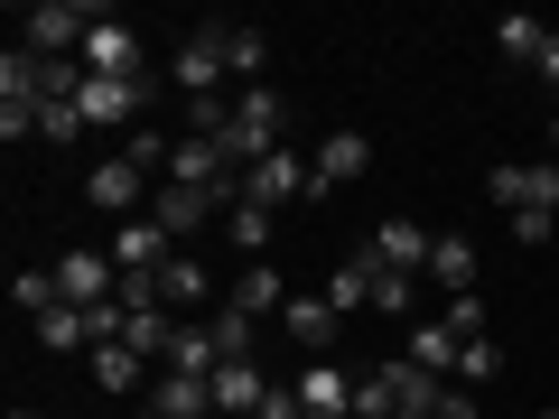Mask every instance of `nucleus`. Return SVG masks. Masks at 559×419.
Returning a JSON list of instances; mask_svg holds the SVG:
<instances>
[{"label": "nucleus", "mask_w": 559, "mask_h": 419, "mask_svg": "<svg viewBox=\"0 0 559 419\" xmlns=\"http://www.w3.org/2000/svg\"><path fill=\"white\" fill-rule=\"evenodd\" d=\"M215 149H224L234 168H261L271 149H289V103H280L271 84H242L234 112H224V131H215Z\"/></svg>", "instance_id": "obj_1"}, {"label": "nucleus", "mask_w": 559, "mask_h": 419, "mask_svg": "<svg viewBox=\"0 0 559 419\" xmlns=\"http://www.w3.org/2000/svg\"><path fill=\"white\" fill-rule=\"evenodd\" d=\"M84 196H94V215H112V224H131V215H150V168L121 149V159H94V178H84Z\"/></svg>", "instance_id": "obj_2"}, {"label": "nucleus", "mask_w": 559, "mask_h": 419, "mask_svg": "<svg viewBox=\"0 0 559 419\" xmlns=\"http://www.w3.org/2000/svg\"><path fill=\"white\" fill-rule=\"evenodd\" d=\"M103 10H75V0H38V10H20V47L28 57H66V47L94 38Z\"/></svg>", "instance_id": "obj_3"}, {"label": "nucleus", "mask_w": 559, "mask_h": 419, "mask_svg": "<svg viewBox=\"0 0 559 419\" xmlns=\"http://www.w3.org/2000/svg\"><path fill=\"white\" fill-rule=\"evenodd\" d=\"M84 121L94 131H140V103H150V75H84Z\"/></svg>", "instance_id": "obj_4"}, {"label": "nucleus", "mask_w": 559, "mask_h": 419, "mask_svg": "<svg viewBox=\"0 0 559 419\" xmlns=\"http://www.w3.org/2000/svg\"><path fill=\"white\" fill-rule=\"evenodd\" d=\"M242 196H252V205H271V215H280V205L318 196V168H308L299 149H271L261 168H242Z\"/></svg>", "instance_id": "obj_5"}, {"label": "nucleus", "mask_w": 559, "mask_h": 419, "mask_svg": "<svg viewBox=\"0 0 559 419\" xmlns=\"http://www.w3.org/2000/svg\"><path fill=\"white\" fill-rule=\"evenodd\" d=\"M485 196H495L503 215H559V168L513 159V168H495V178H485Z\"/></svg>", "instance_id": "obj_6"}, {"label": "nucleus", "mask_w": 559, "mask_h": 419, "mask_svg": "<svg viewBox=\"0 0 559 419\" xmlns=\"http://www.w3.org/2000/svg\"><path fill=\"white\" fill-rule=\"evenodd\" d=\"M47 271H57V299H75V308L121 299V271H112V252H66V261H47Z\"/></svg>", "instance_id": "obj_7"}, {"label": "nucleus", "mask_w": 559, "mask_h": 419, "mask_svg": "<svg viewBox=\"0 0 559 419\" xmlns=\"http://www.w3.org/2000/svg\"><path fill=\"white\" fill-rule=\"evenodd\" d=\"M205 392H215V419H261L280 382L261 373V363H215V382H205Z\"/></svg>", "instance_id": "obj_8"}, {"label": "nucleus", "mask_w": 559, "mask_h": 419, "mask_svg": "<svg viewBox=\"0 0 559 419\" xmlns=\"http://www.w3.org/2000/svg\"><path fill=\"white\" fill-rule=\"evenodd\" d=\"M289 392H299L308 419H355V373H345V363H326V355H308V373L289 382Z\"/></svg>", "instance_id": "obj_9"}, {"label": "nucleus", "mask_w": 559, "mask_h": 419, "mask_svg": "<svg viewBox=\"0 0 559 419\" xmlns=\"http://www.w3.org/2000/svg\"><path fill=\"white\" fill-rule=\"evenodd\" d=\"M103 252H112V271H121V279H150V271L168 261V234H159L150 215H131V224H112V242H103Z\"/></svg>", "instance_id": "obj_10"}, {"label": "nucleus", "mask_w": 559, "mask_h": 419, "mask_svg": "<svg viewBox=\"0 0 559 419\" xmlns=\"http://www.w3.org/2000/svg\"><path fill=\"white\" fill-rule=\"evenodd\" d=\"M429 242H439V234H429V224L392 215V224H382V234H373V271H401V279H419V271H429Z\"/></svg>", "instance_id": "obj_11"}, {"label": "nucleus", "mask_w": 559, "mask_h": 419, "mask_svg": "<svg viewBox=\"0 0 559 419\" xmlns=\"http://www.w3.org/2000/svg\"><path fill=\"white\" fill-rule=\"evenodd\" d=\"M84 75H150V65H140V28L94 20V38H84Z\"/></svg>", "instance_id": "obj_12"}, {"label": "nucleus", "mask_w": 559, "mask_h": 419, "mask_svg": "<svg viewBox=\"0 0 559 419\" xmlns=\"http://www.w3.org/2000/svg\"><path fill=\"white\" fill-rule=\"evenodd\" d=\"M419 279H429V289H448V299H476V242H466V234H439Z\"/></svg>", "instance_id": "obj_13"}, {"label": "nucleus", "mask_w": 559, "mask_h": 419, "mask_svg": "<svg viewBox=\"0 0 559 419\" xmlns=\"http://www.w3.org/2000/svg\"><path fill=\"white\" fill-rule=\"evenodd\" d=\"M28 336H38L47 355H94V308L57 299V308H47V318H28Z\"/></svg>", "instance_id": "obj_14"}, {"label": "nucleus", "mask_w": 559, "mask_h": 419, "mask_svg": "<svg viewBox=\"0 0 559 419\" xmlns=\"http://www.w3.org/2000/svg\"><path fill=\"white\" fill-rule=\"evenodd\" d=\"M224 308H242V318H280V308H289V279H280L271 271V261H242V279H234V299H224Z\"/></svg>", "instance_id": "obj_15"}, {"label": "nucleus", "mask_w": 559, "mask_h": 419, "mask_svg": "<svg viewBox=\"0 0 559 419\" xmlns=\"http://www.w3.org/2000/svg\"><path fill=\"white\" fill-rule=\"evenodd\" d=\"M401 355L419 363V373H439V382H457V355H466V336L448 318H429V326H411V345H401Z\"/></svg>", "instance_id": "obj_16"}, {"label": "nucleus", "mask_w": 559, "mask_h": 419, "mask_svg": "<svg viewBox=\"0 0 559 419\" xmlns=\"http://www.w3.org/2000/svg\"><path fill=\"white\" fill-rule=\"evenodd\" d=\"M364 168H373V140H364V131H326L318 140V196L345 187V178H364Z\"/></svg>", "instance_id": "obj_17"}, {"label": "nucleus", "mask_w": 559, "mask_h": 419, "mask_svg": "<svg viewBox=\"0 0 559 419\" xmlns=\"http://www.w3.org/2000/svg\"><path fill=\"white\" fill-rule=\"evenodd\" d=\"M205 215H224V205H215V196H197V187H159V196H150V224H159L168 242H178V234H197Z\"/></svg>", "instance_id": "obj_18"}, {"label": "nucleus", "mask_w": 559, "mask_h": 419, "mask_svg": "<svg viewBox=\"0 0 559 419\" xmlns=\"http://www.w3.org/2000/svg\"><path fill=\"white\" fill-rule=\"evenodd\" d=\"M382 392H392V410H439L448 382H439V373H419L411 355H392V363H382Z\"/></svg>", "instance_id": "obj_19"}, {"label": "nucleus", "mask_w": 559, "mask_h": 419, "mask_svg": "<svg viewBox=\"0 0 559 419\" xmlns=\"http://www.w3.org/2000/svg\"><path fill=\"white\" fill-rule=\"evenodd\" d=\"M150 289H159V308H205V261L168 252L159 271H150Z\"/></svg>", "instance_id": "obj_20"}, {"label": "nucleus", "mask_w": 559, "mask_h": 419, "mask_svg": "<svg viewBox=\"0 0 559 419\" xmlns=\"http://www.w3.org/2000/svg\"><path fill=\"white\" fill-rule=\"evenodd\" d=\"M326 308H336V318H364V308H373V261H364V252L336 261V279H326Z\"/></svg>", "instance_id": "obj_21"}, {"label": "nucleus", "mask_w": 559, "mask_h": 419, "mask_svg": "<svg viewBox=\"0 0 559 419\" xmlns=\"http://www.w3.org/2000/svg\"><path fill=\"white\" fill-rule=\"evenodd\" d=\"M215 363H224L215 326H178V345H168V373H197V382H215Z\"/></svg>", "instance_id": "obj_22"}, {"label": "nucleus", "mask_w": 559, "mask_h": 419, "mask_svg": "<svg viewBox=\"0 0 559 419\" xmlns=\"http://www.w3.org/2000/svg\"><path fill=\"white\" fill-rule=\"evenodd\" d=\"M495 47H503L513 65H540V47H550V28H540L532 10H503V20H495Z\"/></svg>", "instance_id": "obj_23"}, {"label": "nucleus", "mask_w": 559, "mask_h": 419, "mask_svg": "<svg viewBox=\"0 0 559 419\" xmlns=\"http://www.w3.org/2000/svg\"><path fill=\"white\" fill-rule=\"evenodd\" d=\"M280 326H289L308 355H326V336H336V308H326V299H289V308H280Z\"/></svg>", "instance_id": "obj_24"}, {"label": "nucleus", "mask_w": 559, "mask_h": 419, "mask_svg": "<svg viewBox=\"0 0 559 419\" xmlns=\"http://www.w3.org/2000/svg\"><path fill=\"white\" fill-rule=\"evenodd\" d=\"M224 65H234V84H261V65H271V38L224 20Z\"/></svg>", "instance_id": "obj_25"}, {"label": "nucleus", "mask_w": 559, "mask_h": 419, "mask_svg": "<svg viewBox=\"0 0 559 419\" xmlns=\"http://www.w3.org/2000/svg\"><path fill=\"white\" fill-rule=\"evenodd\" d=\"M224 234H234V252H271V205L234 196V205H224Z\"/></svg>", "instance_id": "obj_26"}, {"label": "nucleus", "mask_w": 559, "mask_h": 419, "mask_svg": "<svg viewBox=\"0 0 559 419\" xmlns=\"http://www.w3.org/2000/svg\"><path fill=\"white\" fill-rule=\"evenodd\" d=\"M140 373H150V355H131V345H94V382H103V392H140Z\"/></svg>", "instance_id": "obj_27"}, {"label": "nucleus", "mask_w": 559, "mask_h": 419, "mask_svg": "<svg viewBox=\"0 0 559 419\" xmlns=\"http://www.w3.org/2000/svg\"><path fill=\"white\" fill-rule=\"evenodd\" d=\"M364 261H373V252H364ZM411 308H419V279H401V271H373V318L392 326V318H411Z\"/></svg>", "instance_id": "obj_28"}, {"label": "nucleus", "mask_w": 559, "mask_h": 419, "mask_svg": "<svg viewBox=\"0 0 559 419\" xmlns=\"http://www.w3.org/2000/svg\"><path fill=\"white\" fill-rule=\"evenodd\" d=\"M495 373H503V345H495V336H466V355H457V382H466V392H485Z\"/></svg>", "instance_id": "obj_29"}, {"label": "nucleus", "mask_w": 559, "mask_h": 419, "mask_svg": "<svg viewBox=\"0 0 559 419\" xmlns=\"http://www.w3.org/2000/svg\"><path fill=\"white\" fill-rule=\"evenodd\" d=\"M10 299H20V318H47L57 308V271H10Z\"/></svg>", "instance_id": "obj_30"}, {"label": "nucleus", "mask_w": 559, "mask_h": 419, "mask_svg": "<svg viewBox=\"0 0 559 419\" xmlns=\"http://www.w3.org/2000/svg\"><path fill=\"white\" fill-rule=\"evenodd\" d=\"M84 131H94L84 103H47V112H38V140H57V149H66V140H84Z\"/></svg>", "instance_id": "obj_31"}, {"label": "nucleus", "mask_w": 559, "mask_h": 419, "mask_svg": "<svg viewBox=\"0 0 559 419\" xmlns=\"http://www.w3.org/2000/svg\"><path fill=\"white\" fill-rule=\"evenodd\" d=\"M355 419H401L392 392H382V373H355Z\"/></svg>", "instance_id": "obj_32"}, {"label": "nucleus", "mask_w": 559, "mask_h": 419, "mask_svg": "<svg viewBox=\"0 0 559 419\" xmlns=\"http://www.w3.org/2000/svg\"><path fill=\"white\" fill-rule=\"evenodd\" d=\"M448 326L457 336H485V299H448Z\"/></svg>", "instance_id": "obj_33"}, {"label": "nucleus", "mask_w": 559, "mask_h": 419, "mask_svg": "<svg viewBox=\"0 0 559 419\" xmlns=\"http://www.w3.org/2000/svg\"><path fill=\"white\" fill-rule=\"evenodd\" d=\"M429 419H476V400H466V382H448V392H439V410H429Z\"/></svg>", "instance_id": "obj_34"}, {"label": "nucleus", "mask_w": 559, "mask_h": 419, "mask_svg": "<svg viewBox=\"0 0 559 419\" xmlns=\"http://www.w3.org/2000/svg\"><path fill=\"white\" fill-rule=\"evenodd\" d=\"M261 419H308V410H299V392L280 382V392H271V410H261Z\"/></svg>", "instance_id": "obj_35"}, {"label": "nucleus", "mask_w": 559, "mask_h": 419, "mask_svg": "<svg viewBox=\"0 0 559 419\" xmlns=\"http://www.w3.org/2000/svg\"><path fill=\"white\" fill-rule=\"evenodd\" d=\"M540 84H550V94H559V38L540 47Z\"/></svg>", "instance_id": "obj_36"}, {"label": "nucleus", "mask_w": 559, "mask_h": 419, "mask_svg": "<svg viewBox=\"0 0 559 419\" xmlns=\"http://www.w3.org/2000/svg\"><path fill=\"white\" fill-rule=\"evenodd\" d=\"M10 419H38V410H10Z\"/></svg>", "instance_id": "obj_37"}, {"label": "nucleus", "mask_w": 559, "mask_h": 419, "mask_svg": "<svg viewBox=\"0 0 559 419\" xmlns=\"http://www.w3.org/2000/svg\"><path fill=\"white\" fill-rule=\"evenodd\" d=\"M540 419H559V410H540Z\"/></svg>", "instance_id": "obj_38"}, {"label": "nucleus", "mask_w": 559, "mask_h": 419, "mask_svg": "<svg viewBox=\"0 0 559 419\" xmlns=\"http://www.w3.org/2000/svg\"><path fill=\"white\" fill-rule=\"evenodd\" d=\"M550 140H559V131H550Z\"/></svg>", "instance_id": "obj_39"}]
</instances>
